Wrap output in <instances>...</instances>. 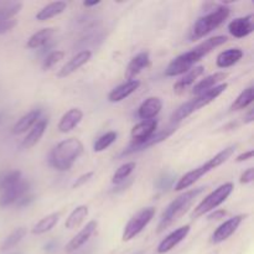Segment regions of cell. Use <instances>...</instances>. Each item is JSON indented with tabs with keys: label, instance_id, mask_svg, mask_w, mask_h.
<instances>
[{
	"label": "cell",
	"instance_id": "obj_1",
	"mask_svg": "<svg viewBox=\"0 0 254 254\" xmlns=\"http://www.w3.org/2000/svg\"><path fill=\"white\" fill-rule=\"evenodd\" d=\"M226 42H227V37L223 36V35H218V36L211 37V39L201 42L195 49L190 50V51L185 52V54L174 59L169 64L168 68L165 69V74L168 77H176L180 76V74L188 73L191 68H193L195 64H197L202 57L210 54L216 47L222 46Z\"/></svg>",
	"mask_w": 254,
	"mask_h": 254
},
{
	"label": "cell",
	"instance_id": "obj_2",
	"mask_svg": "<svg viewBox=\"0 0 254 254\" xmlns=\"http://www.w3.org/2000/svg\"><path fill=\"white\" fill-rule=\"evenodd\" d=\"M83 153V144L77 138H68L60 141L50 153L49 161L54 169L67 171L72 168L74 161Z\"/></svg>",
	"mask_w": 254,
	"mask_h": 254
},
{
	"label": "cell",
	"instance_id": "obj_3",
	"mask_svg": "<svg viewBox=\"0 0 254 254\" xmlns=\"http://www.w3.org/2000/svg\"><path fill=\"white\" fill-rule=\"evenodd\" d=\"M205 190L206 188L201 186V188L186 191L183 195L176 197L175 200L165 208V211H164L163 215H161L160 222H159L158 225V232H163L166 228L170 227L174 222H176L179 218L183 217V216L188 212L189 208L192 206V203L195 202L197 196H200Z\"/></svg>",
	"mask_w": 254,
	"mask_h": 254
},
{
	"label": "cell",
	"instance_id": "obj_4",
	"mask_svg": "<svg viewBox=\"0 0 254 254\" xmlns=\"http://www.w3.org/2000/svg\"><path fill=\"white\" fill-rule=\"evenodd\" d=\"M236 149H237V144L227 146V148L221 150L218 154H216V155L213 156V158H211L210 160L206 161L203 165L198 166V168H196L195 170H191L189 171V173H186L183 178L179 179V181L175 185V190L181 191V190H185V189H189L190 186H192L196 181L200 180V179L202 178V176H205L206 174L212 171L213 169H217L218 166H221L222 164H225L226 161L233 155Z\"/></svg>",
	"mask_w": 254,
	"mask_h": 254
},
{
	"label": "cell",
	"instance_id": "obj_5",
	"mask_svg": "<svg viewBox=\"0 0 254 254\" xmlns=\"http://www.w3.org/2000/svg\"><path fill=\"white\" fill-rule=\"evenodd\" d=\"M227 83H221L218 84V86L213 87L210 91L203 92V93L198 94V96H196L195 98L191 99V101L184 103L183 106H180L175 112H174L173 117H171V123H180L181 121H184V119H186L188 117H190L191 114L195 113L196 111H198V109L203 108V107L212 103L218 96H221V94L227 89Z\"/></svg>",
	"mask_w": 254,
	"mask_h": 254
},
{
	"label": "cell",
	"instance_id": "obj_6",
	"mask_svg": "<svg viewBox=\"0 0 254 254\" xmlns=\"http://www.w3.org/2000/svg\"><path fill=\"white\" fill-rule=\"evenodd\" d=\"M230 12L231 9L227 5H218L216 9H213L212 12L200 17L191 30V41L202 39L203 36L217 29L222 22H225V20H227V17L230 16Z\"/></svg>",
	"mask_w": 254,
	"mask_h": 254
},
{
	"label": "cell",
	"instance_id": "obj_7",
	"mask_svg": "<svg viewBox=\"0 0 254 254\" xmlns=\"http://www.w3.org/2000/svg\"><path fill=\"white\" fill-rule=\"evenodd\" d=\"M233 191V184L232 183H225L221 186H218L216 190H213L212 192L208 193L195 208H193V212L191 213V218L196 220V218L201 217V216L206 215L208 212H212L213 210L218 207L220 205H222Z\"/></svg>",
	"mask_w": 254,
	"mask_h": 254
},
{
	"label": "cell",
	"instance_id": "obj_8",
	"mask_svg": "<svg viewBox=\"0 0 254 254\" xmlns=\"http://www.w3.org/2000/svg\"><path fill=\"white\" fill-rule=\"evenodd\" d=\"M155 207H145L139 211L136 215H134L128 221L126 227H124L122 240L124 242H128V241H131L133 238H135L139 233L143 232L144 228L151 222L153 217L155 216Z\"/></svg>",
	"mask_w": 254,
	"mask_h": 254
},
{
	"label": "cell",
	"instance_id": "obj_9",
	"mask_svg": "<svg viewBox=\"0 0 254 254\" xmlns=\"http://www.w3.org/2000/svg\"><path fill=\"white\" fill-rule=\"evenodd\" d=\"M156 128H158V121L156 119H148V121H141L136 126L133 127L130 131L131 135V144L129 146L130 148H135V146L141 145L145 143L149 138L155 134Z\"/></svg>",
	"mask_w": 254,
	"mask_h": 254
},
{
	"label": "cell",
	"instance_id": "obj_10",
	"mask_svg": "<svg viewBox=\"0 0 254 254\" xmlns=\"http://www.w3.org/2000/svg\"><path fill=\"white\" fill-rule=\"evenodd\" d=\"M246 217H247V215H237L235 217L227 220L226 222H223L221 226H218L217 230L211 236V243H213V245H220V243L228 240L237 231V228L240 227L243 220H246Z\"/></svg>",
	"mask_w": 254,
	"mask_h": 254
},
{
	"label": "cell",
	"instance_id": "obj_11",
	"mask_svg": "<svg viewBox=\"0 0 254 254\" xmlns=\"http://www.w3.org/2000/svg\"><path fill=\"white\" fill-rule=\"evenodd\" d=\"M29 183L24 180H20L11 188L0 192V206L6 207V206L16 203L21 197H24L26 193H29Z\"/></svg>",
	"mask_w": 254,
	"mask_h": 254
},
{
	"label": "cell",
	"instance_id": "obj_12",
	"mask_svg": "<svg viewBox=\"0 0 254 254\" xmlns=\"http://www.w3.org/2000/svg\"><path fill=\"white\" fill-rule=\"evenodd\" d=\"M190 226L186 225L183 226V227L178 228V230L173 231L169 236H166L158 246V253L159 254H165L168 252H170L173 248H175L176 246L179 245L180 242H183L188 235L190 233Z\"/></svg>",
	"mask_w": 254,
	"mask_h": 254
},
{
	"label": "cell",
	"instance_id": "obj_13",
	"mask_svg": "<svg viewBox=\"0 0 254 254\" xmlns=\"http://www.w3.org/2000/svg\"><path fill=\"white\" fill-rule=\"evenodd\" d=\"M97 227H98V222L97 221H89L66 246V252L72 253L76 252L77 250L82 247L83 245H86L88 242V240L91 238V236L96 232Z\"/></svg>",
	"mask_w": 254,
	"mask_h": 254
},
{
	"label": "cell",
	"instance_id": "obj_14",
	"mask_svg": "<svg viewBox=\"0 0 254 254\" xmlns=\"http://www.w3.org/2000/svg\"><path fill=\"white\" fill-rule=\"evenodd\" d=\"M253 15L237 17L228 24V31L236 39H243L253 32Z\"/></svg>",
	"mask_w": 254,
	"mask_h": 254
},
{
	"label": "cell",
	"instance_id": "obj_15",
	"mask_svg": "<svg viewBox=\"0 0 254 254\" xmlns=\"http://www.w3.org/2000/svg\"><path fill=\"white\" fill-rule=\"evenodd\" d=\"M91 56L92 52L89 51V50H83V51L78 52L76 56L72 57L68 62H66V64H64V66L61 67V69L59 71L57 76H59L60 78L69 76V74H72L73 72H76L77 69L81 68L82 66H84V64L91 60Z\"/></svg>",
	"mask_w": 254,
	"mask_h": 254
},
{
	"label": "cell",
	"instance_id": "obj_16",
	"mask_svg": "<svg viewBox=\"0 0 254 254\" xmlns=\"http://www.w3.org/2000/svg\"><path fill=\"white\" fill-rule=\"evenodd\" d=\"M175 130H176V124H171V126L168 127L166 129H163V130H160V131H158V133L154 134L151 138H149L148 140H146L144 144H141V145L135 146V148H130V146H129L128 149H126V150L122 153L121 156L129 155V154L136 153V151L144 150V149H148V148H150V146L156 145V144H159V143H161V141L166 140V139H168L169 136H170L171 134H173Z\"/></svg>",
	"mask_w": 254,
	"mask_h": 254
},
{
	"label": "cell",
	"instance_id": "obj_17",
	"mask_svg": "<svg viewBox=\"0 0 254 254\" xmlns=\"http://www.w3.org/2000/svg\"><path fill=\"white\" fill-rule=\"evenodd\" d=\"M163 108V102L158 97H149L143 103L140 104L138 109V117L143 121L154 119Z\"/></svg>",
	"mask_w": 254,
	"mask_h": 254
},
{
	"label": "cell",
	"instance_id": "obj_18",
	"mask_svg": "<svg viewBox=\"0 0 254 254\" xmlns=\"http://www.w3.org/2000/svg\"><path fill=\"white\" fill-rule=\"evenodd\" d=\"M40 119H41V109H32L29 113L22 116L21 118L14 124V127H12L11 129V133L15 134V135L24 134L25 131L29 130L30 128H32Z\"/></svg>",
	"mask_w": 254,
	"mask_h": 254
},
{
	"label": "cell",
	"instance_id": "obj_19",
	"mask_svg": "<svg viewBox=\"0 0 254 254\" xmlns=\"http://www.w3.org/2000/svg\"><path fill=\"white\" fill-rule=\"evenodd\" d=\"M149 66H150L149 52H140V54H138L135 57L130 60L126 69V77L128 78V81H130L134 77L138 76L143 69L148 68Z\"/></svg>",
	"mask_w": 254,
	"mask_h": 254
},
{
	"label": "cell",
	"instance_id": "obj_20",
	"mask_svg": "<svg viewBox=\"0 0 254 254\" xmlns=\"http://www.w3.org/2000/svg\"><path fill=\"white\" fill-rule=\"evenodd\" d=\"M140 86V82L138 79H130V81H127L126 83L121 84V86L116 87L114 89H112L111 93L108 94V101L112 103H117V102H121L123 99L128 98L130 94H133L136 89Z\"/></svg>",
	"mask_w": 254,
	"mask_h": 254
},
{
	"label": "cell",
	"instance_id": "obj_21",
	"mask_svg": "<svg viewBox=\"0 0 254 254\" xmlns=\"http://www.w3.org/2000/svg\"><path fill=\"white\" fill-rule=\"evenodd\" d=\"M82 118H83V112L79 108H72L61 117L57 128L61 133H68L81 123Z\"/></svg>",
	"mask_w": 254,
	"mask_h": 254
},
{
	"label": "cell",
	"instance_id": "obj_22",
	"mask_svg": "<svg viewBox=\"0 0 254 254\" xmlns=\"http://www.w3.org/2000/svg\"><path fill=\"white\" fill-rule=\"evenodd\" d=\"M47 126H49V121H47V118L40 119V121L32 127L30 133L25 136L24 140L21 141V148L30 149L32 148V146L36 145V144L40 141V139L42 138V135L45 134V131H46Z\"/></svg>",
	"mask_w": 254,
	"mask_h": 254
},
{
	"label": "cell",
	"instance_id": "obj_23",
	"mask_svg": "<svg viewBox=\"0 0 254 254\" xmlns=\"http://www.w3.org/2000/svg\"><path fill=\"white\" fill-rule=\"evenodd\" d=\"M203 72H205V67L203 66H196L193 67V68H191L183 78L179 79V81L174 84V92H175L176 94H183L188 87H190L191 84L195 83L196 79H197Z\"/></svg>",
	"mask_w": 254,
	"mask_h": 254
},
{
	"label": "cell",
	"instance_id": "obj_24",
	"mask_svg": "<svg viewBox=\"0 0 254 254\" xmlns=\"http://www.w3.org/2000/svg\"><path fill=\"white\" fill-rule=\"evenodd\" d=\"M228 74L226 72H216V73L211 74V76H207L206 78H203L202 81H200L198 83L195 84L192 89V93L198 96V94L203 93L206 91H210L213 87L218 86V83L223 81V79L227 78Z\"/></svg>",
	"mask_w": 254,
	"mask_h": 254
},
{
	"label": "cell",
	"instance_id": "obj_25",
	"mask_svg": "<svg viewBox=\"0 0 254 254\" xmlns=\"http://www.w3.org/2000/svg\"><path fill=\"white\" fill-rule=\"evenodd\" d=\"M243 57V51L241 49H228L226 51L221 52L217 56L216 64L220 68H228V67L233 66L237 64L241 59Z\"/></svg>",
	"mask_w": 254,
	"mask_h": 254
},
{
	"label": "cell",
	"instance_id": "obj_26",
	"mask_svg": "<svg viewBox=\"0 0 254 254\" xmlns=\"http://www.w3.org/2000/svg\"><path fill=\"white\" fill-rule=\"evenodd\" d=\"M67 4L64 1H54L50 2L49 5L42 7L39 12L36 14L37 21H46V20L52 19V17L57 16V15L62 14L66 10Z\"/></svg>",
	"mask_w": 254,
	"mask_h": 254
},
{
	"label": "cell",
	"instance_id": "obj_27",
	"mask_svg": "<svg viewBox=\"0 0 254 254\" xmlns=\"http://www.w3.org/2000/svg\"><path fill=\"white\" fill-rule=\"evenodd\" d=\"M55 29L54 27H46V29H42L40 31L35 32L29 40H27L26 46L29 49H39V47L45 46L47 42L51 40V37L54 36Z\"/></svg>",
	"mask_w": 254,
	"mask_h": 254
},
{
	"label": "cell",
	"instance_id": "obj_28",
	"mask_svg": "<svg viewBox=\"0 0 254 254\" xmlns=\"http://www.w3.org/2000/svg\"><path fill=\"white\" fill-rule=\"evenodd\" d=\"M60 216H61V213L60 212H54L51 213V215L46 216V217L41 218V220L34 226L31 233L32 235L40 236V235H44V233L46 232H50V231H51L60 221Z\"/></svg>",
	"mask_w": 254,
	"mask_h": 254
},
{
	"label": "cell",
	"instance_id": "obj_29",
	"mask_svg": "<svg viewBox=\"0 0 254 254\" xmlns=\"http://www.w3.org/2000/svg\"><path fill=\"white\" fill-rule=\"evenodd\" d=\"M87 216H88V207H87L86 205L78 206V207L74 208V210L69 213L68 217L66 218L64 227H66L67 230H74V228L79 227Z\"/></svg>",
	"mask_w": 254,
	"mask_h": 254
},
{
	"label": "cell",
	"instance_id": "obj_30",
	"mask_svg": "<svg viewBox=\"0 0 254 254\" xmlns=\"http://www.w3.org/2000/svg\"><path fill=\"white\" fill-rule=\"evenodd\" d=\"M26 232L27 231L25 227H17L16 230L12 231V232L10 233L4 241H2L1 246H0V250H1L2 252H5V251L14 248L15 246H17L20 242H21L22 238L26 236Z\"/></svg>",
	"mask_w": 254,
	"mask_h": 254
},
{
	"label": "cell",
	"instance_id": "obj_31",
	"mask_svg": "<svg viewBox=\"0 0 254 254\" xmlns=\"http://www.w3.org/2000/svg\"><path fill=\"white\" fill-rule=\"evenodd\" d=\"M254 97H253V87H248L246 88L237 98L235 99L232 104H231V112H235V111H241V109H245L247 108L250 104H252Z\"/></svg>",
	"mask_w": 254,
	"mask_h": 254
},
{
	"label": "cell",
	"instance_id": "obj_32",
	"mask_svg": "<svg viewBox=\"0 0 254 254\" xmlns=\"http://www.w3.org/2000/svg\"><path fill=\"white\" fill-rule=\"evenodd\" d=\"M136 164L134 161H130V163H127L124 165H122L121 168L117 169V171L114 173L113 178H112V183L114 185H121L124 181L128 180V178L130 176V174L133 173L134 169H135Z\"/></svg>",
	"mask_w": 254,
	"mask_h": 254
},
{
	"label": "cell",
	"instance_id": "obj_33",
	"mask_svg": "<svg viewBox=\"0 0 254 254\" xmlns=\"http://www.w3.org/2000/svg\"><path fill=\"white\" fill-rule=\"evenodd\" d=\"M117 136H118V134L116 131H108V133L103 134V135H101L94 141L93 150L96 153H101V151L106 150L117 140Z\"/></svg>",
	"mask_w": 254,
	"mask_h": 254
},
{
	"label": "cell",
	"instance_id": "obj_34",
	"mask_svg": "<svg viewBox=\"0 0 254 254\" xmlns=\"http://www.w3.org/2000/svg\"><path fill=\"white\" fill-rule=\"evenodd\" d=\"M20 180H22L21 173L17 170L9 171V173L0 175V192L6 190V189L11 188V186H14L15 184L19 183Z\"/></svg>",
	"mask_w": 254,
	"mask_h": 254
},
{
	"label": "cell",
	"instance_id": "obj_35",
	"mask_svg": "<svg viewBox=\"0 0 254 254\" xmlns=\"http://www.w3.org/2000/svg\"><path fill=\"white\" fill-rule=\"evenodd\" d=\"M21 2H0V20L14 19V16L21 10Z\"/></svg>",
	"mask_w": 254,
	"mask_h": 254
},
{
	"label": "cell",
	"instance_id": "obj_36",
	"mask_svg": "<svg viewBox=\"0 0 254 254\" xmlns=\"http://www.w3.org/2000/svg\"><path fill=\"white\" fill-rule=\"evenodd\" d=\"M64 51H52L51 54L47 55L46 57H45L44 62H42V69H50L51 67H54L55 64H57V62H60L61 60H64Z\"/></svg>",
	"mask_w": 254,
	"mask_h": 254
},
{
	"label": "cell",
	"instance_id": "obj_37",
	"mask_svg": "<svg viewBox=\"0 0 254 254\" xmlns=\"http://www.w3.org/2000/svg\"><path fill=\"white\" fill-rule=\"evenodd\" d=\"M17 21L15 19H1L0 20V34H6L7 31L16 26Z\"/></svg>",
	"mask_w": 254,
	"mask_h": 254
},
{
	"label": "cell",
	"instance_id": "obj_38",
	"mask_svg": "<svg viewBox=\"0 0 254 254\" xmlns=\"http://www.w3.org/2000/svg\"><path fill=\"white\" fill-rule=\"evenodd\" d=\"M173 180H174L173 176L169 175V174H165V175H163L160 179H159L158 183H156V186H158L159 190H166V189H169L171 186Z\"/></svg>",
	"mask_w": 254,
	"mask_h": 254
},
{
	"label": "cell",
	"instance_id": "obj_39",
	"mask_svg": "<svg viewBox=\"0 0 254 254\" xmlns=\"http://www.w3.org/2000/svg\"><path fill=\"white\" fill-rule=\"evenodd\" d=\"M93 175H94L93 171H89V173H86V174H83V175H81L76 181H74L73 188L77 189V188H81V186H83L84 184L88 183V181L93 178Z\"/></svg>",
	"mask_w": 254,
	"mask_h": 254
},
{
	"label": "cell",
	"instance_id": "obj_40",
	"mask_svg": "<svg viewBox=\"0 0 254 254\" xmlns=\"http://www.w3.org/2000/svg\"><path fill=\"white\" fill-rule=\"evenodd\" d=\"M254 179V169L250 168L241 175V184H251Z\"/></svg>",
	"mask_w": 254,
	"mask_h": 254
},
{
	"label": "cell",
	"instance_id": "obj_41",
	"mask_svg": "<svg viewBox=\"0 0 254 254\" xmlns=\"http://www.w3.org/2000/svg\"><path fill=\"white\" fill-rule=\"evenodd\" d=\"M32 201H34V196L30 195V193H26V195H25L24 197L20 198L16 203L19 207H22V206H29Z\"/></svg>",
	"mask_w": 254,
	"mask_h": 254
},
{
	"label": "cell",
	"instance_id": "obj_42",
	"mask_svg": "<svg viewBox=\"0 0 254 254\" xmlns=\"http://www.w3.org/2000/svg\"><path fill=\"white\" fill-rule=\"evenodd\" d=\"M226 215H227V212H226L225 210H215V212H211L210 215H208L207 220H221V218L225 217Z\"/></svg>",
	"mask_w": 254,
	"mask_h": 254
},
{
	"label": "cell",
	"instance_id": "obj_43",
	"mask_svg": "<svg viewBox=\"0 0 254 254\" xmlns=\"http://www.w3.org/2000/svg\"><path fill=\"white\" fill-rule=\"evenodd\" d=\"M252 156H253V150H248L246 151V153H242L241 155H238L236 160H237V163H243V161H247L250 160V159H252Z\"/></svg>",
	"mask_w": 254,
	"mask_h": 254
},
{
	"label": "cell",
	"instance_id": "obj_44",
	"mask_svg": "<svg viewBox=\"0 0 254 254\" xmlns=\"http://www.w3.org/2000/svg\"><path fill=\"white\" fill-rule=\"evenodd\" d=\"M253 119H254V113H253V111H250V112H248V113L245 116V124L252 123Z\"/></svg>",
	"mask_w": 254,
	"mask_h": 254
},
{
	"label": "cell",
	"instance_id": "obj_45",
	"mask_svg": "<svg viewBox=\"0 0 254 254\" xmlns=\"http://www.w3.org/2000/svg\"><path fill=\"white\" fill-rule=\"evenodd\" d=\"M98 4H99L98 0H93V1H84V2H83L84 6H87V7H89V6H96V5H98Z\"/></svg>",
	"mask_w": 254,
	"mask_h": 254
},
{
	"label": "cell",
	"instance_id": "obj_46",
	"mask_svg": "<svg viewBox=\"0 0 254 254\" xmlns=\"http://www.w3.org/2000/svg\"><path fill=\"white\" fill-rule=\"evenodd\" d=\"M1 117H2V114L0 113V122H1Z\"/></svg>",
	"mask_w": 254,
	"mask_h": 254
}]
</instances>
